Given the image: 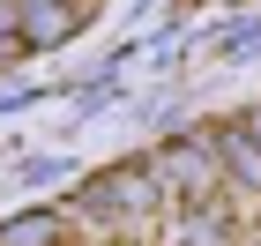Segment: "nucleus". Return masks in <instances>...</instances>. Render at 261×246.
<instances>
[{
  "label": "nucleus",
  "instance_id": "obj_1",
  "mask_svg": "<svg viewBox=\"0 0 261 246\" xmlns=\"http://www.w3.org/2000/svg\"><path fill=\"white\" fill-rule=\"evenodd\" d=\"M149 186H157V179H149L142 164H135V172H105V179H90V186H82V209H90V216H127V209L157 202Z\"/></svg>",
  "mask_w": 261,
  "mask_h": 246
},
{
  "label": "nucleus",
  "instance_id": "obj_2",
  "mask_svg": "<svg viewBox=\"0 0 261 246\" xmlns=\"http://www.w3.org/2000/svg\"><path fill=\"white\" fill-rule=\"evenodd\" d=\"M149 179H164V186H209V172H217V142H201V149H164V157H149L142 164Z\"/></svg>",
  "mask_w": 261,
  "mask_h": 246
},
{
  "label": "nucleus",
  "instance_id": "obj_3",
  "mask_svg": "<svg viewBox=\"0 0 261 246\" xmlns=\"http://www.w3.org/2000/svg\"><path fill=\"white\" fill-rule=\"evenodd\" d=\"M0 246H67V209H30V216H8Z\"/></svg>",
  "mask_w": 261,
  "mask_h": 246
},
{
  "label": "nucleus",
  "instance_id": "obj_4",
  "mask_svg": "<svg viewBox=\"0 0 261 246\" xmlns=\"http://www.w3.org/2000/svg\"><path fill=\"white\" fill-rule=\"evenodd\" d=\"M22 22H30L22 45H60V38L82 30V8H75V0H53V8H22Z\"/></svg>",
  "mask_w": 261,
  "mask_h": 246
},
{
  "label": "nucleus",
  "instance_id": "obj_5",
  "mask_svg": "<svg viewBox=\"0 0 261 246\" xmlns=\"http://www.w3.org/2000/svg\"><path fill=\"white\" fill-rule=\"evenodd\" d=\"M217 164H224V172H231V179L261 186V142H254V134H246V127H239V134H224V142H217Z\"/></svg>",
  "mask_w": 261,
  "mask_h": 246
},
{
  "label": "nucleus",
  "instance_id": "obj_6",
  "mask_svg": "<svg viewBox=\"0 0 261 246\" xmlns=\"http://www.w3.org/2000/svg\"><path fill=\"white\" fill-rule=\"evenodd\" d=\"M15 8H53V0H15Z\"/></svg>",
  "mask_w": 261,
  "mask_h": 246
}]
</instances>
